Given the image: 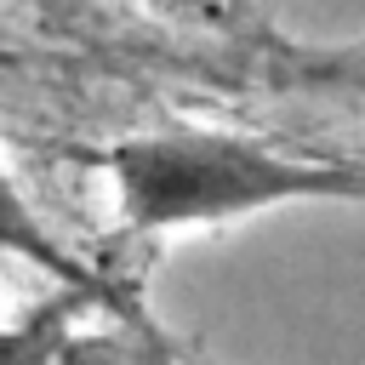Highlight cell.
Returning a JSON list of instances; mask_svg holds the SVG:
<instances>
[{
  "mask_svg": "<svg viewBox=\"0 0 365 365\" xmlns=\"http://www.w3.org/2000/svg\"><path fill=\"white\" fill-rule=\"evenodd\" d=\"M97 165L108 171L131 234L234 222L297 200H365V165L297 160L257 137L211 131V125L120 137L114 148L97 154Z\"/></svg>",
  "mask_w": 365,
  "mask_h": 365,
  "instance_id": "cell-1",
  "label": "cell"
},
{
  "mask_svg": "<svg viewBox=\"0 0 365 365\" xmlns=\"http://www.w3.org/2000/svg\"><path fill=\"white\" fill-rule=\"evenodd\" d=\"M80 302H86V285L74 279L51 302L29 308L23 319H0V365H68Z\"/></svg>",
  "mask_w": 365,
  "mask_h": 365,
  "instance_id": "cell-2",
  "label": "cell"
},
{
  "mask_svg": "<svg viewBox=\"0 0 365 365\" xmlns=\"http://www.w3.org/2000/svg\"><path fill=\"white\" fill-rule=\"evenodd\" d=\"M0 228L11 234V257H29V262H40V268H51L63 285H74L80 279V268H74V257L57 245V234L46 228V217L23 200V188H17V177L0 165Z\"/></svg>",
  "mask_w": 365,
  "mask_h": 365,
  "instance_id": "cell-3",
  "label": "cell"
},
{
  "mask_svg": "<svg viewBox=\"0 0 365 365\" xmlns=\"http://www.w3.org/2000/svg\"><path fill=\"white\" fill-rule=\"evenodd\" d=\"M160 11H177V17H217L228 0H154Z\"/></svg>",
  "mask_w": 365,
  "mask_h": 365,
  "instance_id": "cell-4",
  "label": "cell"
},
{
  "mask_svg": "<svg viewBox=\"0 0 365 365\" xmlns=\"http://www.w3.org/2000/svg\"><path fill=\"white\" fill-rule=\"evenodd\" d=\"M0 251H11V234H6V228H0Z\"/></svg>",
  "mask_w": 365,
  "mask_h": 365,
  "instance_id": "cell-5",
  "label": "cell"
}]
</instances>
